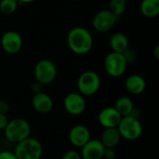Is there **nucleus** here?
<instances>
[{"label":"nucleus","instance_id":"f257e3e1","mask_svg":"<svg viewBox=\"0 0 159 159\" xmlns=\"http://www.w3.org/2000/svg\"><path fill=\"white\" fill-rule=\"evenodd\" d=\"M67 45L75 54L85 55L93 47V37L87 28L81 26L74 27L68 33Z\"/></svg>","mask_w":159,"mask_h":159},{"label":"nucleus","instance_id":"f03ea898","mask_svg":"<svg viewBox=\"0 0 159 159\" xmlns=\"http://www.w3.org/2000/svg\"><path fill=\"white\" fill-rule=\"evenodd\" d=\"M4 133L7 141L17 144L30 137L31 125L24 118H13L8 121Z\"/></svg>","mask_w":159,"mask_h":159},{"label":"nucleus","instance_id":"7ed1b4c3","mask_svg":"<svg viewBox=\"0 0 159 159\" xmlns=\"http://www.w3.org/2000/svg\"><path fill=\"white\" fill-rule=\"evenodd\" d=\"M13 153L17 159H41L43 146L37 139L29 137L17 143Z\"/></svg>","mask_w":159,"mask_h":159},{"label":"nucleus","instance_id":"20e7f679","mask_svg":"<svg viewBox=\"0 0 159 159\" xmlns=\"http://www.w3.org/2000/svg\"><path fill=\"white\" fill-rule=\"evenodd\" d=\"M121 139L127 141H136L138 140L143 131V125L138 117L133 116H123L116 127Z\"/></svg>","mask_w":159,"mask_h":159},{"label":"nucleus","instance_id":"39448f33","mask_svg":"<svg viewBox=\"0 0 159 159\" xmlns=\"http://www.w3.org/2000/svg\"><path fill=\"white\" fill-rule=\"evenodd\" d=\"M100 88L101 78L94 71H85L77 79V89L83 96H92L98 92Z\"/></svg>","mask_w":159,"mask_h":159},{"label":"nucleus","instance_id":"423d86ee","mask_svg":"<svg viewBox=\"0 0 159 159\" xmlns=\"http://www.w3.org/2000/svg\"><path fill=\"white\" fill-rule=\"evenodd\" d=\"M104 70L108 75L111 77H120L122 76L128 66L127 60L123 53L117 52H110L104 59Z\"/></svg>","mask_w":159,"mask_h":159},{"label":"nucleus","instance_id":"0eeeda50","mask_svg":"<svg viewBox=\"0 0 159 159\" xmlns=\"http://www.w3.org/2000/svg\"><path fill=\"white\" fill-rule=\"evenodd\" d=\"M34 74L37 82L43 86L48 85L51 84L57 77V67L50 60L43 59L35 64Z\"/></svg>","mask_w":159,"mask_h":159},{"label":"nucleus","instance_id":"6e6552de","mask_svg":"<svg viewBox=\"0 0 159 159\" xmlns=\"http://www.w3.org/2000/svg\"><path fill=\"white\" fill-rule=\"evenodd\" d=\"M63 106L69 115L77 116L85 112L87 102L84 96L79 92H70L63 100Z\"/></svg>","mask_w":159,"mask_h":159},{"label":"nucleus","instance_id":"1a4fd4ad","mask_svg":"<svg viewBox=\"0 0 159 159\" xmlns=\"http://www.w3.org/2000/svg\"><path fill=\"white\" fill-rule=\"evenodd\" d=\"M117 20L109 9H102L94 15L92 25L97 32L106 33L115 26Z\"/></svg>","mask_w":159,"mask_h":159},{"label":"nucleus","instance_id":"9d476101","mask_svg":"<svg viewBox=\"0 0 159 159\" xmlns=\"http://www.w3.org/2000/svg\"><path fill=\"white\" fill-rule=\"evenodd\" d=\"M1 47L8 54H16L22 48V38L16 31H7L1 37Z\"/></svg>","mask_w":159,"mask_h":159},{"label":"nucleus","instance_id":"9b49d317","mask_svg":"<svg viewBox=\"0 0 159 159\" xmlns=\"http://www.w3.org/2000/svg\"><path fill=\"white\" fill-rule=\"evenodd\" d=\"M122 116L114 106H108L101 110L98 115V121L104 129L116 128Z\"/></svg>","mask_w":159,"mask_h":159},{"label":"nucleus","instance_id":"f8f14e48","mask_svg":"<svg viewBox=\"0 0 159 159\" xmlns=\"http://www.w3.org/2000/svg\"><path fill=\"white\" fill-rule=\"evenodd\" d=\"M90 140V131L84 125L74 126L69 132V141L76 148H82Z\"/></svg>","mask_w":159,"mask_h":159},{"label":"nucleus","instance_id":"ddd939ff","mask_svg":"<svg viewBox=\"0 0 159 159\" xmlns=\"http://www.w3.org/2000/svg\"><path fill=\"white\" fill-rule=\"evenodd\" d=\"M104 149L105 147L100 140L90 139L81 148L80 155L82 159H102Z\"/></svg>","mask_w":159,"mask_h":159},{"label":"nucleus","instance_id":"4468645a","mask_svg":"<svg viewBox=\"0 0 159 159\" xmlns=\"http://www.w3.org/2000/svg\"><path fill=\"white\" fill-rule=\"evenodd\" d=\"M32 105L36 112L40 114H48L53 109L54 102L48 94L41 91L33 95Z\"/></svg>","mask_w":159,"mask_h":159},{"label":"nucleus","instance_id":"2eb2a0df","mask_svg":"<svg viewBox=\"0 0 159 159\" xmlns=\"http://www.w3.org/2000/svg\"><path fill=\"white\" fill-rule=\"evenodd\" d=\"M125 88L127 91L132 95L143 94L146 89V81L140 75H130L125 80Z\"/></svg>","mask_w":159,"mask_h":159},{"label":"nucleus","instance_id":"dca6fc26","mask_svg":"<svg viewBox=\"0 0 159 159\" xmlns=\"http://www.w3.org/2000/svg\"><path fill=\"white\" fill-rule=\"evenodd\" d=\"M112 51L117 53H124L129 48V42L127 35L123 33H115L109 40Z\"/></svg>","mask_w":159,"mask_h":159},{"label":"nucleus","instance_id":"f3484780","mask_svg":"<svg viewBox=\"0 0 159 159\" xmlns=\"http://www.w3.org/2000/svg\"><path fill=\"white\" fill-rule=\"evenodd\" d=\"M120 140L121 136L117 128H109L104 129L100 141L105 148H115L120 143Z\"/></svg>","mask_w":159,"mask_h":159},{"label":"nucleus","instance_id":"a211bd4d","mask_svg":"<svg viewBox=\"0 0 159 159\" xmlns=\"http://www.w3.org/2000/svg\"><path fill=\"white\" fill-rule=\"evenodd\" d=\"M114 107L119 113V115L122 117L123 116H130L132 114L133 110L135 109L134 103H133L132 100L129 97H128V96H121V97H119L116 101Z\"/></svg>","mask_w":159,"mask_h":159},{"label":"nucleus","instance_id":"6ab92c4d","mask_svg":"<svg viewBox=\"0 0 159 159\" xmlns=\"http://www.w3.org/2000/svg\"><path fill=\"white\" fill-rule=\"evenodd\" d=\"M140 10L143 16L153 19L159 14V0H142Z\"/></svg>","mask_w":159,"mask_h":159},{"label":"nucleus","instance_id":"aec40b11","mask_svg":"<svg viewBox=\"0 0 159 159\" xmlns=\"http://www.w3.org/2000/svg\"><path fill=\"white\" fill-rule=\"evenodd\" d=\"M127 8V1L126 0H110L109 2V10L119 19Z\"/></svg>","mask_w":159,"mask_h":159},{"label":"nucleus","instance_id":"412c9836","mask_svg":"<svg viewBox=\"0 0 159 159\" xmlns=\"http://www.w3.org/2000/svg\"><path fill=\"white\" fill-rule=\"evenodd\" d=\"M19 5L18 0H0V10L7 15L13 14L17 10Z\"/></svg>","mask_w":159,"mask_h":159},{"label":"nucleus","instance_id":"4be33fe9","mask_svg":"<svg viewBox=\"0 0 159 159\" xmlns=\"http://www.w3.org/2000/svg\"><path fill=\"white\" fill-rule=\"evenodd\" d=\"M61 159H82V157L80 152H77L76 150H68L62 155Z\"/></svg>","mask_w":159,"mask_h":159},{"label":"nucleus","instance_id":"5701e85b","mask_svg":"<svg viewBox=\"0 0 159 159\" xmlns=\"http://www.w3.org/2000/svg\"><path fill=\"white\" fill-rule=\"evenodd\" d=\"M123 54H124V56H125V58H126L128 63L132 62V61L135 60V58H136V54H135L134 50L131 49V48H129Z\"/></svg>","mask_w":159,"mask_h":159},{"label":"nucleus","instance_id":"b1692460","mask_svg":"<svg viewBox=\"0 0 159 159\" xmlns=\"http://www.w3.org/2000/svg\"><path fill=\"white\" fill-rule=\"evenodd\" d=\"M116 151L115 148H105L103 152V158L115 159L116 157Z\"/></svg>","mask_w":159,"mask_h":159},{"label":"nucleus","instance_id":"393cba45","mask_svg":"<svg viewBox=\"0 0 159 159\" xmlns=\"http://www.w3.org/2000/svg\"><path fill=\"white\" fill-rule=\"evenodd\" d=\"M0 159H17V157L13 152L5 150L0 152Z\"/></svg>","mask_w":159,"mask_h":159},{"label":"nucleus","instance_id":"a878e982","mask_svg":"<svg viewBox=\"0 0 159 159\" xmlns=\"http://www.w3.org/2000/svg\"><path fill=\"white\" fill-rule=\"evenodd\" d=\"M9 110V105L8 103L3 100V99H0V114L2 115H7V112Z\"/></svg>","mask_w":159,"mask_h":159},{"label":"nucleus","instance_id":"bb28decb","mask_svg":"<svg viewBox=\"0 0 159 159\" xmlns=\"http://www.w3.org/2000/svg\"><path fill=\"white\" fill-rule=\"evenodd\" d=\"M8 118L7 115H2L0 114V130H4L8 123Z\"/></svg>","mask_w":159,"mask_h":159},{"label":"nucleus","instance_id":"cd10ccee","mask_svg":"<svg viewBox=\"0 0 159 159\" xmlns=\"http://www.w3.org/2000/svg\"><path fill=\"white\" fill-rule=\"evenodd\" d=\"M42 89H43V85L40 84L39 82L35 81L33 85H32V91L34 93H38V92H41L42 91Z\"/></svg>","mask_w":159,"mask_h":159},{"label":"nucleus","instance_id":"c85d7f7f","mask_svg":"<svg viewBox=\"0 0 159 159\" xmlns=\"http://www.w3.org/2000/svg\"><path fill=\"white\" fill-rule=\"evenodd\" d=\"M154 56H155V58H156L157 60H158L159 59V46L158 45H157V46H156V48H155V49H154Z\"/></svg>","mask_w":159,"mask_h":159},{"label":"nucleus","instance_id":"c756f323","mask_svg":"<svg viewBox=\"0 0 159 159\" xmlns=\"http://www.w3.org/2000/svg\"><path fill=\"white\" fill-rule=\"evenodd\" d=\"M35 0H18L19 4H30L34 2Z\"/></svg>","mask_w":159,"mask_h":159},{"label":"nucleus","instance_id":"7c9ffc66","mask_svg":"<svg viewBox=\"0 0 159 159\" xmlns=\"http://www.w3.org/2000/svg\"><path fill=\"white\" fill-rule=\"evenodd\" d=\"M73 1H79V0H73Z\"/></svg>","mask_w":159,"mask_h":159}]
</instances>
